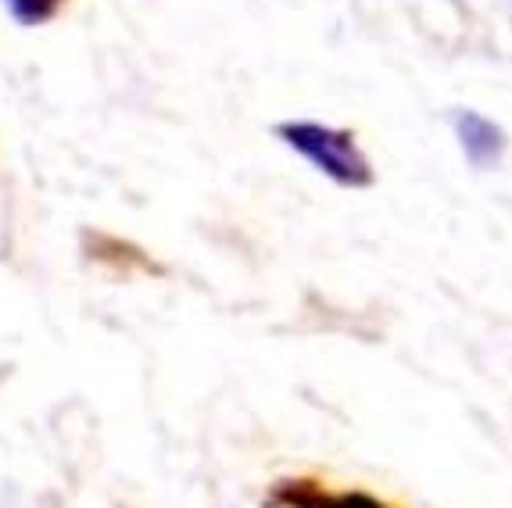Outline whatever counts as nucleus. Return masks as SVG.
Returning a JSON list of instances; mask_svg holds the SVG:
<instances>
[{"label":"nucleus","mask_w":512,"mask_h":508,"mask_svg":"<svg viewBox=\"0 0 512 508\" xmlns=\"http://www.w3.org/2000/svg\"><path fill=\"white\" fill-rule=\"evenodd\" d=\"M273 133L283 147H291L294 154H301L312 169L323 172L326 179H333L337 187H348V190L373 187L376 179L373 165H369L355 133H348V129L323 126V122H308V119H291V122H280Z\"/></svg>","instance_id":"nucleus-1"},{"label":"nucleus","mask_w":512,"mask_h":508,"mask_svg":"<svg viewBox=\"0 0 512 508\" xmlns=\"http://www.w3.org/2000/svg\"><path fill=\"white\" fill-rule=\"evenodd\" d=\"M452 126H455V136H459L462 154L470 158L473 169H495L498 161H502L505 147H509V136H505V129L498 126L495 119H487L480 111L462 108L452 115Z\"/></svg>","instance_id":"nucleus-2"},{"label":"nucleus","mask_w":512,"mask_h":508,"mask_svg":"<svg viewBox=\"0 0 512 508\" xmlns=\"http://www.w3.org/2000/svg\"><path fill=\"white\" fill-rule=\"evenodd\" d=\"M276 498L287 501V505H294V508H387V505H380L376 498H369V494H359V491L326 494V491H319V487H312L308 480L280 483Z\"/></svg>","instance_id":"nucleus-3"},{"label":"nucleus","mask_w":512,"mask_h":508,"mask_svg":"<svg viewBox=\"0 0 512 508\" xmlns=\"http://www.w3.org/2000/svg\"><path fill=\"white\" fill-rule=\"evenodd\" d=\"M4 11L11 15V22L22 29H40V26H51L54 18L65 11L69 0H0Z\"/></svg>","instance_id":"nucleus-4"}]
</instances>
